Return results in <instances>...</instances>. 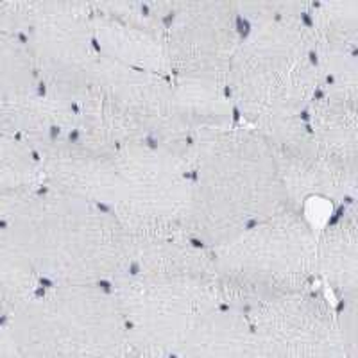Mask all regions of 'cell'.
<instances>
[{"mask_svg":"<svg viewBox=\"0 0 358 358\" xmlns=\"http://www.w3.org/2000/svg\"><path fill=\"white\" fill-rule=\"evenodd\" d=\"M40 158L45 187L97 204L129 235H188V169L162 147L70 140Z\"/></svg>","mask_w":358,"mask_h":358,"instance_id":"cell-1","label":"cell"},{"mask_svg":"<svg viewBox=\"0 0 358 358\" xmlns=\"http://www.w3.org/2000/svg\"><path fill=\"white\" fill-rule=\"evenodd\" d=\"M310 2H236L242 38L228 73L236 118L255 129L306 113L321 88L306 24Z\"/></svg>","mask_w":358,"mask_h":358,"instance_id":"cell-2","label":"cell"},{"mask_svg":"<svg viewBox=\"0 0 358 358\" xmlns=\"http://www.w3.org/2000/svg\"><path fill=\"white\" fill-rule=\"evenodd\" d=\"M188 176V235L206 249L292 208L267 142L241 120L194 143Z\"/></svg>","mask_w":358,"mask_h":358,"instance_id":"cell-3","label":"cell"},{"mask_svg":"<svg viewBox=\"0 0 358 358\" xmlns=\"http://www.w3.org/2000/svg\"><path fill=\"white\" fill-rule=\"evenodd\" d=\"M43 285H111L129 267L131 235L90 201L43 187L4 224Z\"/></svg>","mask_w":358,"mask_h":358,"instance_id":"cell-4","label":"cell"},{"mask_svg":"<svg viewBox=\"0 0 358 358\" xmlns=\"http://www.w3.org/2000/svg\"><path fill=\"white\" fill-rule=\"evenodd\" d=\"M315 236L305 210L289 208L210 249L219 301L249 312L317 287Z\"/></svg>","mask_w":358,"mask_h":358,"instance_id":"cell-5","label":"cell"},{"mask_svg":"<svg viewBox=\"0 0 358 358\" xmlns=\"http://www.w3.org/2000/svg\"><path fill=\"white\" fill-rule=\"evenodd\" d=\"M18 358H127L110 285H41L8 319Z\"/></svg>","mask_w":358,"mask_h":358,"instance_id":"cell-6","label":"cell"},{"mask_svg":"<svg viewBox=\"0 0 358 358\" xmlns=\"http://www.w3.org/2000/svg\"><path fill=\"white\" fill-rule=\"evenodd\" d=\"M174 86L159 73L129 69L99 57L81 97L76 101L78 142L90 147H163L172 118Z\"/></svg>","mask_w":358,"mask_h":358,"instance_id":"cell-7","label":"cell"},{"mask_svg":"<svg viewBox=\"0 0 358 358\" xmlns=\"http://www.w3.org/2000/svg\"><path fill=\"white\" fill-rule=\"evenodd\" d=\"M110 287L133 358H176L201 313L219 303L213 278L196 274L124 273Z\"/></svg>","mask_w":358,"mask_h":358,"instance_id":"cell-8","label":"cell"},{"mask_svg":"<svg viewBox=\"0 0 358 358\" xmlns=\"http://www.w3.org/2000/svg\"><path fill=\"white\" fill-rule=\"evenodd\" d=\"M22 40L41 90L76 104L99 63L92 9L85 2H25Z\"/></svg>","mask_w":358,"mask_h":358,"instance_id":"cell-9","label":"cell"},{"mask_svg":"<svg viewBox=\"0 0 358 358\" xmlns=\"http://www.w3.org/2000/svg\"><path fill=\"white\" fill-rule=\"evenodd\" d=\"M245 313L260 358H351L337 303L319 285L276 297Z\"/></svg>","mask_w":358,"mask_h":358,"instance_id":"cell-10","label":"cell"},{"mask_svg":"<svg viewBox=\"0 0 358 358\" xmlns=\"http://www.w3.org/2000/svg\"><path fill=\"white\" fill-rule=\"evenodd\" d=\"M242 31L235 2H171L169 78L226 88Z\"/></svg>","mask_w":358,"mask_h":358,"instance_id":"cell-11","label":"cell"},{"mask_svg":"<svg viewBox=\"0 0 358 358\" xmlns=\"http://www.w3.org/2000/svg\"><path fill=\"white\" fill-rule=\"evenodd\" d=\"M258 133L273 152L290 206L306 212V204L313 199L331 201L337 208L357 203L358 172L338 167L322 155L305 118L287 120Z\"/></svg>","mask_w":358,"mask_h":358,"instance_id":"cell-12","label":"cell"},{"mask_svg":"<svg viewBox=\"0 0 358 358\" xmlns=\"http://www.w3.org/2000/svg\"><path fill=\"white\" fill-rule=\"evenodd\" d=\"M90 9L101 57L169 78L171 2H94Z\"/></svg>","mask_w":358,"mask_h":358,"instance_id":"cell-13","label":"cell"},{"mask_svg":"<svg viewBox=\"0 0 358 358\" xmlns=\"http://www.w3.org/2000/svg\"><path fill=\"white\" fill-rule=\"evenodd\" d=\"M306 24L317 57L321 88L358 92V2H310Z\"/></svg>","mask_w":358,"mask_h":358,"instance_id":"cell-14","label":"cell"},{"mask_svg":"<svg viewBox=\"0 0 358 358\" xmlns=\"http://www.w3.org/2000/svg\"><path fill=\"white\" fill-rule=\"evenodd\" d=\"M76 106L45 90L0 102V136L24 143L40 156L76 138Z\"/></svg>","mask_w":358,"mask_h":358,"instance_id":"cell-15","label":"cell"},{"mask_svg":"<svg viewBox=\"0 0 358 358\" xmlns=\"http://www.w3.org/2000/svg\"><path fill=\"white\" fill-rule=\"evenodd\" d=\"M317 283L330 289L334 301L358 299V222L357 203L337 208V213L315 236Z\"/></svg>","mask_w":358,"mask_h":358,"instance_id":"cell-16","label":"cell"},{"mask_svg":"<svg viewBox=\"0 0 358 358\" xmlns=\"http://www.w3.org/2000/svg\"><path fill=\"white\" fill-rule=\"evenodd\" d=\"M303 118L326 158L358 172V92L319 88Z\"/></svg>","mask_w":358,"mask_h":358,"instance_id":"cell-17","label":"cell"},{"mask_svg":"<svg viewBox=\"0 0 358 358\" xmlns=\"http://www.w3.org/2000/svg\"><path fill=\"white\" fill-rule=\"evenodd\" d=\"M176 358H260L248 313L215 303L204 310Z\"/></svg>","mask_w":358,"mask_h":358,"instance_id":"cell-18","label":"cell"},{"mask_svg":"<svg viewBox=\"0 0 358 358\" xmlns=\"http://www.w3.org/2000/svg\"><path fill=\"white\" fill-rule=\"evenodd\" d=\"M43 285L6 226H0V321L17 312Z\"/></svg>","mask_w":358,"mask_h":358,"instance_id":"cell-19","label":"cell"},{"mask_svg":"<svg viewBox=\"0 0 358 358\" xmlns=\"http://www.w3.org/2000/svg\"><path fill=\"white\" fill-rule=\"evenodd\" d=\"M41 90L22 34H0V102Z\"/></svg>","mask_w":358,"mask_h":358,"instance_id":"cell-20","label":"cell"},{"mask_svg":"<svg viewBox=\"0 0 358 358\" xmlns=\"http://www.w3.org/2000/svg\"><path fill=\"white\" fill-rule=\"evenodd\" d=\"M25 2H0V34H22Z\"/></svg>","mask_w":358,"mask_h":358,"instance_id":"cell-21","label":"cell"},{"mask_svg":"<svg viewBox=\"0 0 358 358\" xmlns=\"http://www.w3.org/2000/svg\"><path fill=\"white\" fill-rule=\"evenodd\" d=\"M0 358H18L17 346L6 321H0Z\"/></svg>","mask_w":358,"mask_h":358,"instance_id":"cell-22","label":"cell"},{"mask_svg":"<svg viewBox=\"0 0 358 358\" xmlns=\"http://www.w3.org/2000/svg\"><path fill=\"white\" fill-rule=\"evenodd\" d=\"M127 358H131V357H127Z\"/></svg>","mask_w":358,"mask_h":358,"instance_id":"cell-23","label":"cell"},{"mask_svg":"<svg viewBox=\"0 0 358 358\" xmlns=\"http://www.w3.org/2000/svg\"><path fill=\"white\" fill-rule=\"evenodd\" d=\"M131 358H133V357H131Z\"/></svg>","mask_w":358,"mask_h":358,"instance_id":"cell-24","label":"cell"}]
</instances>
